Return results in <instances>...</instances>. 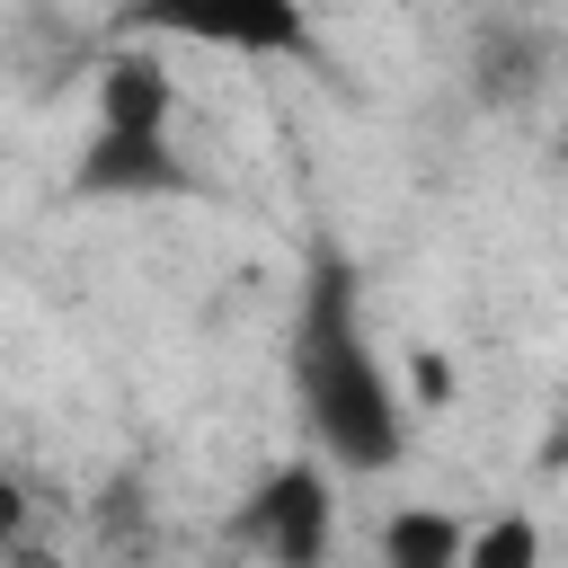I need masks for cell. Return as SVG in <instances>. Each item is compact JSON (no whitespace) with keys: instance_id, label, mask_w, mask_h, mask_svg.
Wrapping results in <instances>:
<instances>
[{"instance_id":"cell-1","label":"cell","mask_w":568,"mask_h":568,"mask_svg":"<svg viewBox=\"0 0 568 568\" xmlns=\"http://www.w3.org/2000/svg\"><path fill=\"white\" fill-rule=\"evenodd\" d=\"M293 390H302V417L320 435V453L337 470H390L408 453V399L390 382V364L373 355L364 320H355V293L328 275L311 302H302V337H293Z\"/></svg>"},{"instance_id":"cell-2","label":"cell","mask_w":568,"mask_h":568,"mask_svg":"<svg viewBox=\"0 0 568 568\" xmlns=\"http://www.w3.org/2000/svg\"><path fill=\"white\" fill-rule=\"evenodd\" d=\"M124 36H160V44H195V53H231V62H311V9L302 0H133Z\"/></svg>"},{"instance_id":"cell-3","label":"cell","mask_w":568,"mask_h":568,"mask_svg":"<svg viewBox=\"0 0 568 568\" xmlns=\"http://www.w3.org/2000/svg\"><path fill=\"white\" fill-rule=\"evenodd\" d=\"M240 532H248V550H257L266 568H320L328 541H337V479H328L320 462L266 470V479L248 488V506H240Z\"/></svg>"},{"instance_id":"cell-4","label":"cell","mask_w":568,"mask_h":568,"mask_svg":"<svg viewBox=\"0 0 568 568\" xmlns=\"http://www.w3.org/2000/svg\"><path fill=\"white\" fill-rule=\"evenodd\" d=\"M169 115H178V80H169L151 53H115V62L98 71V133L151 142V133H169Z\"/></svg>"},{"instance_id":"cell-5","label":"cell","mask_w":568,"mask_h":568,"mask_svg":"<svg viewBox=\"0 0 568 568\" xmlns=\"http://www.w3.org/2000/svg\"><path fill=\"white\" fill-rule=\"evenodd\" d=\"M382 568H462V515L453 506H390L382 515Z\"/></svg>"},{"instance_id":"cell-6","label":"cell","mask_w":568,"mask_h":568,"mask_svg":"<svg viewBox=\"0 0 568 568\" xmlns=\"http://www.w3.org/2000/svg\"><path fill=\"white\" fill-rule=\"evenodd\" d=\"M462 568H550V532L532 506H497L479 524H462Z\"/></svg>"},{"instance_id":"cell-7","label":"cell","mask_w":568,"mask_h":568,"mask_svg":"<svg viewBox=\"0 0 568 568\" xmlns=\"http://www.w3.org/2000/svg\"><path fill=\"white\" fill-rule=\"evenodd\" d=\"M390 382H399V399H417V408H453V355H444V346H408V364H399Z\"/></svg>"},{"instance_id":"cell-8","label":"cell","mask_w":568,"mask_h":568,"mask_svg":"<svg viewBox=\"0 0 568 568\" xmlns=\"http://www.w3.org/2000/svg\"><path fill=\"white\" fill-rule=\"evenodd\" d=\"M18 515H27V506H18V488H9V479H0V532H9V524H18Z\"/></svg>"}]
</instances>
